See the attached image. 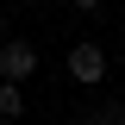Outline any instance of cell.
Returning a JSON list of instances; mask_svg holds the SVG:
<instances>
[{
  "mask_svg": "<svg viewBox=\"0 0 125 125\" xmlns=\"http://www.w3.org/2000/svg\"><path fill=\"white\" fill-rule=\"evenodd\" d=\"M0 44H6V13H0Z\"/></svg>",
  "mask_w": 125,
  "mask_h": 125,
  "instance_id": "5b68a950",
  "label": "cell"
},
{
  "mask_svg": "<svg viewBox=\"0 0 125 125\" xmlns=\"http://www.w3.org/2000/svg\"><path fill=\"white\" fill-rule=\"evenodd\" d=\"M25 113V94H19V81H0V119H19Z\"/></svg>",
  "mask_w": 125,
  "mask_h": 125,
  "instance_id": "3957f363",
  "label": "cell"
},
{
  "mask_svg": "<svg viewBox=\"0 0 125 125\" xmlns=\"http://www.w3.org/2000/svg\"><path fill=\"white\" fill-rule=\"evenodd\" d=\"M69 6H81V13H88V6H100V0H69Z\"/></svg>",
  "mask_w": 125,
  "mask_h": 125,
  "instance_id": "277c9868",
  "label": "cell"
},
{
  "mask_svg": "<svg viewBox=\"0 0 125 125\" xmlns=\"http://www.w3.org/2000/svg\"><path fill=\"white\" fill-rule=\"evenodd\" d=\"M6 6H31V0H6Z\"/></svg>",
  "mask_w": 125,
  "mask_h": 125,
  "instance_id": "8992f818",
  "label": "cell"
},
{
  "mask_svg": "<svg viewBox=\"0 0 125 125\" xmlns=\"http://www.w3.org/2000/svg\"><path fill=\"white\" fill-rule=\"evenodd\" d=\"M113 125H125V119H113Z\"/></svg>",
  "mask_w": 125,
  "mask_h": 125,
  "instance_id": "52a82bcc",
  "label": "cell"
},
{
  "mask_svg": "<svg viewBox=\"0 0 125 125\" xmlns=\"http://www.w3.org/2000/svg\"><path fill=\"white\" fill-rule=\"evenodd\" d=\"M69 75H75L81 88H94V81H106V50H100V44H88V38H81V44L69 50Z\"/></svg>",
  "mask_w": 125,
  "mask_h": 125,
  "instance_id": "7a4b0ae2",
  "label": "cell"
},
{
  "mask_svg": "<svg viewBox=\"0 0 125 125\" xmlns=\"http://www.w3.org/2000/svg\"><path fill=\"white\" fill-rule=\"evenodd\" d=\"M31 75H38V44L31 38H6L0 44V81H19L25 88Z\"/></svg>",
  "mask_w": 125,
  "mask_h": 125,
  "instance_id": "6da1fadb",
  "label": "cell"
}]
</instances>
